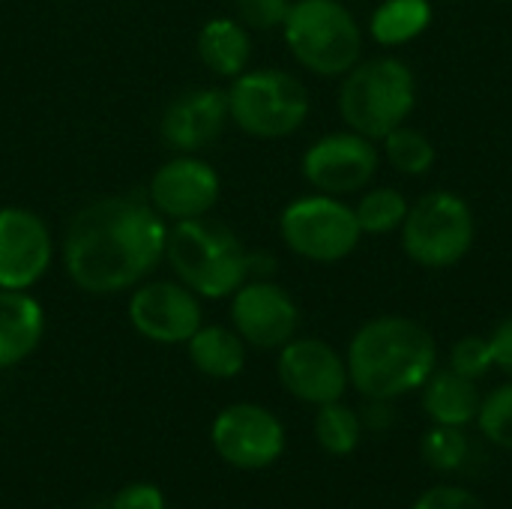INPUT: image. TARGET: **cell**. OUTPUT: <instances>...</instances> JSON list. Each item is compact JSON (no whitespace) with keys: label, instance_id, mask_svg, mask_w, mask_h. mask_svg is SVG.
<instances>
[{"label":"cell","instance_id":"obj_1","mask_svg":"<svg viewBox=\"0 0 512 509\" xmlns=\"http://www.w3.org/2000/svg\"><path fill=\"white\" fill-rule=\"evenodd\" d=\"M168 222L141 195H105L66 225L60 258L69 282L96 297L132 291L165 261Z\"/></svg>","mask_w":512,"mask_h":509},{"label":"cell","instance_id":"obj_2","mask_svg":"<svg viewBox=\"0 0 512 509\" xmlns=\"http://www.w3.org/2000/svg\"><path fill=\"white\" fill-rule=\"evenodd\" d=\"M348 381L372 402L408 396L438 369L435 336L414 318L381 315L366 321L348 345Z\"/></svg>","mask_w":512,"mask_h":509},{"label":"cell","instance_id":"obj_3","mask_svg":"<svg viewBox=\"0 0 512 509\" xmlns=\"http://www.w3.org/2000/svg\"><path fill=\"white\" fill-rule=\"evenodd\" d=\"M165 261L204 300H225L249 279V249L219 219L198 216L168 225Z\"/></svg>","mask_w":512,"mask_h":509},{"label":"cell","instance_id":"obj_4","mask_svg":"<svg viewBox=\"0 0 512 509\" xmlns=\"http://www.w3.org/2000/svg\"><path fill=\"white\" fill-rule=\"evenodd\" d=\"M417 108V78L411 66L393 54L360 60L342 75L339 117L348 129L381 141Z\"/></svg>","mask_w":512,"mask_h":509},{"label":"cell","instance_id":"obj_5","mask_svg":"<svg viewBox=\"0 0 512 509\" xmlns=\"http://www.w3.org/2000/svg\"><path fill=\"white\" fill-rule=\"evenodd\" d=\"M282 36L294 60L321 78H342L363 60V30L342 0H294Z\"/></svg>","mask_w":512,"mask_h":509},{"label":"cell","instance_id":"obj_6","mask_svg":"<svg viewBox=\"0 0 512 509\" xmlns=\"http://www.w3.org/2000/svg\"><path fill=\"white\" fill-rule=\"evenodd\" d=\"M225 93L231 123L261 141L294 135L312 111L306 84L288 69H246L243 75L231 78Z\"/></svg>","mask_w":512,"mask_h":509},{"label":"cell","instance_id":"obj_7","mask_svg":"<svg viewBox=\"0 0 512 509\" xmlns=\"http://www.w3.org/2000/svg\"><path fill=\"white\" fill-rule=\"evenodd\" d=\"M399 231L405 255L426 270L456 267L468 258L477 237L471 204L450 189L420 195L408 207V216Z\"/></svg>","mask_w":512,"mask_h":509},{"label":"cell","instance_id":"obj_8","mask_svg":"<svg viewBox=\"0 0 512 509\" xmlns=\"http://www.w3.org/2000/svg\"><path fill=\"white\" fill-rule=\"evenodd\" d=\"M282 243L303 261L336 264L360 246V222L351 204L336 195H303L294 198L279 216Z\"/></svg>","mask_w":512,"mask_h":509},{"label":"cell","instance_id":"obj_9","mask_svg":"<svg viewBox=\"0 0 512 509\" xmlns=\"http://www.w3.org/2000/svg\"><path fill=\"white\" fill-rule=\"evenodd\" d=\"M381 165V153L372 138L345 129L318 138L300 159V171L315 192L324 195H354L369 189Z\"/></svg>","mask_w":512,"mask_h":509},{"label":"cell","instance_id":"obj_10","mask_svg":"<svg viewBox=\"0 0 512 509\" xmlns=\"http://www.w3.org/2000/svg\"><path fill=\"white\" fill-rule=\"evenodd\" d=\"M129 324L156 345H186L204 324L201 297L180 279H144L129 297Z\"/></svg>","mask_w":512,"mask_h":509},{"label":"cell","instance_id":"obj_11","mask_svg":"<svg viewBox=\"0 0 512 509\" xmlns=\"http://www.w3.org/2000/svg\"><path fill=\"white\" fill-rule=\"evenodd\" d=\"M219 192V171L198 153L171 156L153 171L147 183V201L165 222L210 216V210L219 204Z\"/></svg>","mask_w":512,"mask_h":509},{"label":"cell","instance_id":"obj_12","mask_svg":"<svg viewBox=\"0 0 512 509\" xmlns=\"http://www.w3.org/2000/svg\"><path fill=\"white\" fill-rule=\"evenodd\" d=\"M231 327L246 345L279 351L300 330V306L273 279H246L231 294Z\"/></svg>","mask_w":512,"mask_h":509},{"label":"cell","instance_id":"obj_13","mask_svg":"<svg viewBox=\"0 0 512 509\" xmlns=\"http://www.w3.org/2000/svg\"><path fill=\"white\" fill-rule=\"evenodd\" d=\"M54 261L48 222L30 207H0V291H30Z\"/></svg>","mask_w":512,"mask_h":509},{"label":"cell","instance_id":"obj_14","mask_svg":"<svg viewBox=\"0 0 512 509\" xmlns=\"http://www.w3.org/2000/svg\"><path fill=\"white\" fill-rule=\"evenodd\" d=\"M210 438L216 453L240 471H261L285 450V429L279 417L252 402L228 405L213 420Z\"/></svg>","mask_w":512,"mask_h":509},{"label":"cell","instance_id":"obj_15","mask_svg":"<svg viewBox=\"0 0 512 509\" xmlns=\"http://www.w3.org/2000/svg\"><path fill=\"white\" fill-rule=\"evenodd\" d=\"M282 387L306 402V405H327L339 402L348 390V363L339 357L333 345L324 339H291L288 345L279 348V363H276Z\"/></svg>","mask_w":512,"mask_h":509},{"label":"cell","instance_id":"obj_16","mask_svg":"<svg viewBox=\"0 0 512 509\" xmlns=\"http://www.w3.org/2000/svg\"><path fill=\"white\" fill-rule=\"evenodd\" d=\"M228 123L231 111L225 90L189 87L165 105L159 117V138L174 153H201L222 138Z\"/></svg>","mask_w":512,"mask_h":509},{"label":"cell","instance_id":"obj_17","mask_svg":"<svg viewBox=\"0 0 512 509\" xmlns=\"http://www.w3.org/2000/svg\"><path fill=\"white\" fill-rule=\"evenodd\" d=\"M45 336V309L30 291H0V369L24 363Z\"/></svg>","mask_w":512,"mask_h":509},{"label":"cell","instance_id":"obj_18","mask_svg":"<svg viewBox=\"0 0 512 509\" xmlns=\"http://www.w3.org/2000/svg\"><path fill=\"white\" fill-rule=\"evenodd\" d=\"M201 63L216 78H237L249 69L252 60V33L234 15H216L201 24L195 39Z\"/></svg>","mask_w":512,"mask_h":509},{"label":"cell","instance_id":"obj_19","mask_svg":"<svg viewBox=\"0 0 512 509\" xmlns=\"http://www.w3.org/2000/svg\"><path fill=\"white\" fill-rule=\"evenodd\" d=\"M480 402L483 396L477 390V381L462 378L450 366L435 369L423 384V411L441 426H468L471 420H477Z\"/></svg>","mask_w":512,"mask_h":509},{"label":"cell","instance_id":"obj_20","mask_svg":"<svg viewBox=\"0 0 512 509\" xmlns=\"http://www.w3.org/2000/svg\"><path fill=\"white\" fill-rule=\"evenodd\" d=\"M189 360L192 366L216 381H228L237 378L246 366V342L240 339V333L234 327H222V324H210V327H198L195 336L186 342Z\"/></svg>","mask_w":512,"mask_h":509},{"label":"cell","instance_id":"obj_21","mask_svg":"<svg viewBox=\"0 0 512 509\" xmlns=\"http://www.w3.org/2000/svg\"><path fill=\"white\" fill-rule=\"evenodd\" d=\"M435 12L429 0H381L369 18V33L384 48H399L423 36Z\"/></svg>","mask_w":512,"mask_h":509},{"label":"cell","instance_id":"obj_22","mask_svg":"<svg viewBox=\"0 0 512 509\" xmlns=\"http://www.w3.org/2000/svg\"><path fill=\"white\" fill-rule=\"evenodd\" d=\"M381 150L387 156V162L405 174V177H423L432 171L438 150L432 144V138L408 123H402L399 129H393L387 138H381Z\"/></svg>","mask_w":512,"mask_h":509},{"label":"cell","instance_id":"obj_23","mask_svg":"<svg viewBox=\"0 0 512 509\" xmlns=\"http://www.w3.org/2000/svg\"><path fill=\"white\" fill-rule=\"evenodd\" d=\"M408 201L399 189L393 186H375V189H363L360 201L354 204L357 222L363 234L372 237H384L402 228L405 216H408Z\"/></svg>","mask_w":512,"mask_h":509},{"label":"cell","instance_id":"obj_24","mask_svg":"<svg viewBox=\"0 0 512 509\" xmlns=\"http://www.w3.org/2000/svg\"><path fill=\"white\" fill-rule=\"evenodd\" d=\"M360 417L354 408L342 405V402H327L318 408L315 417V438L318 444L330 453V456H348L354 453V447L360 444Z\"/></svg>","mask_w":512,"mask_h":509},{"label":"cell","instance_id":"obj_25","mask_svg":"<svg viewBox=\"0 0 512 509\" xmlns=\"http://www.w3.org/2000/svg\"><path fill=\"white\" fill-rule=\"evenodd\" d=\"M423 459L429 468L441 471V474H453L465 465L468 459V438L459 426H441L435 423L426 435H423Z\"/></svg>","mask_w":512,"mask_h":509},{"label":"cell","instance_id":"obj_26","mask_svg":"<svg viewBox=\"0 0 512 509\" xmlns=\"http://www.w3.org/2000/svg\"><path fill=\"white\" fill-rule=\"evenodd\" d=\"M480 432L501 450H512V381L495 387L483 402L477 414Z\"/></svg>","mask_w":512,"mask_h":509},{"label":"cell","instance_id":"obj_27","mask_svg":"<svg viewBox=\"0 0 512 509\" xmlns=\"http://www.w3.org/2000/svg\"><path fill=\"white\" fill-rule=\"evenodd\" d=\"M492 366L495 357H492V342L486 336H465L450 348V369L459 372L462 378L480 381L483 375H489Z\"/></svg>","mask_w":512,"mask_h":509},{"label":"cell","instance_id":"obj_28","mask_svg":"<svg viewBox=\"0 0 512 509\" xmlns=\"http://www.w3.org/2000/svg\"><path fill=\"white\" fill-rule=\"evenodd\" d=\"M294 0H234V18L249 30H276L285 24Z\"/></svg>","mask_w":512,"mask_h":509},{"label":"cell","instance_id":"obj_29","mask_svg":"<svg viewBox=\"0 0 512 509\" xmlns=\"http://www.w3.org/2000/svg\"><path fill=\"white\" fill-rule=\"evenodd\" d=\"M414 509H486V504L477 495H471L468 489L435 486L414 504Z\"/></svg>","mask_w":512,"mask_h":509},{"label":"cell","instance_id":"obj_30","mask_svg":"<svg viewBox=\"0 0 512 509\" xmlns=\"http://www.w3.org/2000/svg\"><path fill=\"white\" fill-rule=\"evenodd\" d=\"M114 509H165V498L150 483H132L114 498Z\"/></svg>","mask_w":512,"mask_h":509},{"label":"cell","instance_id":"obj_31","mask_svg":"<svg viewBox=\"0 0 512 509\" xmlns=\"http://www.w3.org/2000/svg\"><path fill=\"white\" fill-rule=\"evenodd\" d=\"M489 342H492L495 366H498L501 372H507L512 378V315L510 318H504V321L495 327V333L489 336Z\"/></svg>","mask_w":512,"mask_h":509},{"label":"cell","instance_id":"obj_32","mask_svg":"<svg viewBox=\"0 0 512 509\" xmlns=\"http://www.w3.org/2000/svg\"><path fill=\"white\" fill-rule=\"evenodd\" d=\"M276 270L273 255L267 252H249V279H270Z\"/></svg>","mask_w":512,"mask_h":509},{"label":"cell","instance_id":"obj_33","mask_svg":"<svg viewBox=\"0 0 512 509\" xmlns=\"http://www.w3.org/2000/svg\"><path fill=\"white\" fill-rule=\"evenodd\" d=\"M450 3H459V0H450Z\"/></svg>","mask_w":512,"mask_h":509}]
</instances>
